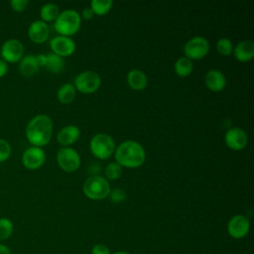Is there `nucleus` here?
Listing matches in <instances>:
<instances>
[{
    "label": "nucleus",
    "mask_w": 254,
    "mask_h": 254,
    "mask_svg": "<svg viewBox=\"0 0 254 254\" xmlns=\"http://www.w3.org/2000/svg\"><path fill=\"white\" fill-rule=\"evenodd\" d=\"M53 121L46 114H39L33 117L26 127L28 141L36 147L46 145L52 137Z\"/></svg>",
    "instance_id": "obj_1"
},
{
    "label": "nucleus",
    "mask_w": 254,
    "mask_h": 254,
    "mask_svg": "<svg viewBox=\"0 0 254 254\" xmlns=\"http://www.w3.org/2000/svg\"><path fill=\"white\" fill-rule=\"evenodd\" d=\"M145 158L144 148L134 140L122 142L115 150V159L120 166L137 168L144 163Z\"/></svg>",
    "instance_id": "obj_2"
},
{
    "label": "nucleus",
    "mask_w": 254,
    "mask_h": 254,
    "mask_svg": "<svg viewBox=\"0 0 254 254\" xmlns=\"http://www.w3.org/2000/svg\"><path fill=\"white\" fill-rule=\"evenodd\" d=\"M80 22V16L76 11L71 9L64 10L56 19L55 29L61 36L67 37L74 34L79 29Z\"/></svg>",
    "instance_id": "obj_3"
},
{
    "label": "nucleus",
    "mask_w": 254,
    "mask_h": 254,
    "mask_svg": "<svg viewBox=\"0 0 254 254\" xmlns=\"http://www.w3.org/2000/svg\"><path fill=\"white\" fill-rule=\"evenodd\" d=\"M83 192L90 199H102L109 194L110 186L103 177L93 175L84 182Z\"/></svg>",
    "instance_id": "obj_4"
},
{
    "label": "nucleus",
    "mask_w": 254,
    "mask_h": 254,
    "mask_svg": "<svg viewBox=\"0 0 254 254\" xmlns=\"http://www.w3.org/2000/svg\"><path fill=\"white\" fill-rule=\"evenodd\" d=\"M90 150L99 159H107L115 149V142L111 136L105 133H98L90 140Z\"/></svg>",
    "instance_id": "obj_5"
},
{
    "label": "nucleus",
    "mask_w": 254,
    "mask_h": 254,
    "mask_svg": "<svg viewBox=\"0 0 254 254\" xmlns=\"http://www.w3.org/2000/svg\"><path fill=\"white\" fill-rule=\"evenodd\" d=\"M0 54L2 60L7 64L18 63L23 58L24 46L17 39H9L2 44Z\"/></svg>",
    "instance_id": "obj_6"
},
{
    "label": "nucleus",
    "mask_w": 254,
    "mask_h": 254,
    "mask_svg": "<svg viewBox=\"0 0 254 254\" xmlns=\"http://www.w3.org/2000/svg\"><path fill=\"white\" fill-rule=\"evenodd\" d=\"M187 58L198 60L203 58L209 51L208 41L201 36H196L189 40L184 47Z\"/></svg>",
    "instance_id": "obj_7"
},
{
    "label": "nucleus",
    "mask_w": 254,
    "mask_h": 254,
    "mask_svg": "<svg viewBox=\"0 0 254 254\" xmlns=\"http://www.w3.org/2000/svg\"><path fill=\"white\" fill-rule=\"evenodd\" d=\"M100 76L92 70H85L78 73L74 78L75 87L85 93L95 91L100 85Z\"/></svg>",
    "instance_id": "obj_8"
},
{
    "label": "nucleus",
    "mask_w": 254,
    "mask_h": 254,
    "mask_svg": "<svg viewBox=\"0 0 254 254\" xmlns=\"http://www.w3.org/2000/svg\"><path fill=\"white\" fill-rule=\"evenodd\" d=\"M57 160L60 167L66 172L75 171L80 165L78 153L69 147L61 148L57 154Z\"/></svg>",
    "instance_id": "obj_9"
},
{
    "label": "nucleus",
    "mask_w": 254,
    "mask_h": 254,
    "mask_svg": "<svg viewBox=\"0 0 254 254\" xmlns=\"http://www.w3.org/2000/svg\"><path fill=\"white\" fill-rule=\"evenodd\" d=\"M46 160V154L41 147L31 146L27 148L22 155V163L29 170H37L43 166Z\"/></svg>",
    "instance_id": "obj_10"
},
{
    "label": "nucleus",
    "mask_w": 254,
    "mask_h": 254,
    "mask_svg": "<svg viewBox=\"0 0 254 254\" xmlns=\"http://www.w3.org/2000/svg\"><path fill=\"white\" fill-rule=\"evenodd\" d=\"M250 229L249 219L242 214L234 215L230 218L227 224V232L228 234L236 239L243 238L247 235Z\"/></svg>",
    "instance_id": "obj_11"
},
{
    "label": "nucleus",
    "mask_w": 254,
    "mask_h": 254,
    "mask_svg": "<svg viewBox=\"0 0 254 254\" xmlns=\"http://www.w3.org/2000/svg\"><path fill=\"white\" fill-rule=\"evenodd\" d=\"M50 47L53 53L60 57H66L71 55L75 50V43L68 37L56 36L50 41Z\"/></svg>",
    "instance_id": "obj_12"
},
{
    "label": "nucleus",
    "mask_w": 254,
    "mask_h": 254,
    "mask_svg": "<svg viewBox=\"0 0 254 254\" xmlns=\"http://www.w3.org/2000/svg\"><path fill=\"white\" fill-rule=\"evenodd\" d=\"M224 140L229 148L233 150H241L246 146L248 137L243 129L239 127H233L227 130L224 136Z\"/></svg>",
    "instance_id": "obj_13"
},
{
    "label": "nucleus",
    "mask_w": 254,
    "mask_h": 254,
    "mask_svg": "<svg viewBox=\"0 0 254 254\" xmlns=\"http://www.w3.org/2000/svg\"><path fill=\"white\" fill-rule=\"evenodd\" d=\"M49 26L42 20H36L32 22L28 29V36L34 43H44L49 37Z\"/></svg>",
    "instance_id": "obj_14"
},
{
    "label": "nucleus",
    "mask_w": 254,
    "mask_h": 254,
    "mask_svg": "<svg viewBox=\"0 0 254 254\" xmlns=\"http://www.w3.org/2000/svg\"><path fill=\"white\" fill-rule=\"evenodd\" d=\"M206 86L212 91H219L224 88L226 84L225 75L218 69H209L204 77Z\"/></svg>",
    "instance_id": "obj_15"
},
{
    "label": "nucleus",
    "mask_w": 254,
    "mask_h": 254,
    "mask_svg": "<svg viewBox=\"0 0 254 254\" xmlns=\"http://www.w3.org/2000/svg\"><path fill=\"white\" fill-rule=\"evenodd\" d=\"M234 56L240 62H247L254 56V43L250 40L240 41L234 48Z\"/></svg>",
    "instance_id": "obj_16"
},
{
    "label": "nucleus",
    "mask_w": 254,
    "mask_h": 254,
    "mask_svg": "<svg viewBox=\"0 0 254 254\" xmlns=\"http://www.w3.org/2000/svg\"><path fill=\"white\" fill-rule=\"evenodd\" d=\"M80 135L79 128L75 125H66L64 126L57 136V139L60 144L66 146L75 142Z\"/></svg>",
    "instance_id": "obj_17"
},
{
    "label": "nucleus",
    "mask_w": 254,
    "mask_h": 254,
    "mask_svg": "<svg viewBox=\"0 0 254 254\" xmlns=\"http://www.w3.org/2000/svg\"><path fill=\"white\" fill-rule=\"evenodd\" d=\"M39 67L40 65L37 58L34 55H27L23 57L19 64V71L24 76H32L38 71Z\"/></svg>",
    "instance_id": "obj_18"
},
{
    "label": "nucleus",
    "mask_w": 254,
    "mask_h": 254,
    "mask_svg": "<svg viewBox=\"0 0 254 254\" xmlns=\"http://www.w3.org/2000/svg\"><path fill=\"white\" fill-rule=\"evenodd\" d=\"M127 81L133 89L141 90L147 85V76L142 70L134 68L128 72Z\"/></svg>",
    "instance_id": "obj_19"
},
{
    "label": "nucleus",
    "mask_w": 254,
    "mask_h": 254,
    "mask_svg": "<svg viewBox=\"0 0 254 254\" xmlns=\"http://www.w3.org/2000/svg\"><path fill=\"white\" fill-rule=\"evenodd\" d=\"M44 66L52 72H60L64 66V62L62 57L54 53H49L46 55Z\"/></svg>",
    "instance_id": "obj_20"
},
{
    "label": "nucleus",
    "mask_w": 254,
    "mask_h": 254,
    "mask_svg": "<svg viewBox=\"0 0 254 254\" xmlns=\"http://www.w3.org/2000/svg\"><path fill=\"white\" fill-rule=\"evenodd\" d=\"M57 95L61 102L69 103L75 97V88L70 83H64L58 89Z\"/></svg>",
    "instance_id": "obj_21"
},
{
    "label": "nucleus",
    "mask_w": 254,
    "mask_h": 254,
    "mask_svg": "<svg viewBox=\"0 0 254 254\" xmlns=\"http://www.w3.org/2000/svg\"><path fill=\"white\" fill-rule=\"evenodd\" d=\"M59 14H60L59 7L54 3H47L43 5L40 11L41 18L43 19L42 21L44 22H50V21L56 20Z\"/></svg>",
    "instance_id": "obj_22"
},
{
    "label": "nucleus",
    "mask_w": 254,
    "mask_h": 254,
    "mask_svg": "<svg viewBox=\"0 0 254 254\" xmlns=\"http://www.w3.org/2000/svg\"><path fill=\"white\" fill-rule=\"evenodd\" d=\"M192 63L187 57H181L175 63V71L181 76H187L192 71Z\"/></svg>",
    "instance_id": "obj_23"
},
{
    "label": "nucleus",
    "mask_w": 254,
    "mask_h": 254,
    "mask_svg": "<svg viewBox=\"0 0 254 254\" xmlns=\"http://www.w3.org/2000/svg\"><path fill=\"white\" fill-rule=\"evenodd\" d=\"M14 231L13 222L7 217H0V240L10 238Z\"/></svg>",
    "instance_id": "obj_24"
},
{
    "label": "nucleus",
    "mask_w": 254,
    "mask_h": 254,
    "mask_svg": "<svg viewBox=\"0 0 254 254\" xmlns=\"http://www.w3.org/2000/svg\"><path fill=\"white\" fill-rule=\"evenodd\" d=\"M112 4V0H92L90 3V8L93 11V13L103 15L110 10Z\"/></svg>",
    "instance_id": "obj_25"
},
{
    "label": "nucleus",
    "mask_w": 254,
    "mask_h": 254,
    "mask_svg": "<svg viewBox=\"0 0 254 254\" xmlns=\"http://www.w3.org/2000/svg\"><path fill=\"white\" fill-rule=\"evenodd\" d=\"M122 173V167L117 162L109 163L105 168V175L109 180H116Z\"/></svg>",
    "instance_id": "obj_26"
},
{
    "label": "nucleus",
    "mask_w": 254,
    "mask_h": 254,
    "mask_svg": "<svg viewBox=\"0 0 254 254\" xmlns=\"http://www.w3.org/2000/svg\"><path fill=\"white\" fill-rule=\"evenodd\" d=\"M216 49L221 55L228 56L232 52V44L228 38H221L216 43Z\"/></svg>",
    "instance_id": "obj_27"
},
{
    "label": "nucleus",
    "mask_w": 254,
    "mask_h": 254,
    "mask_svg": "<svg viewBox=\"0 0 254 254\" xmlns=\"http://www.w3.org/2000/svg\"><path fill=\"white\" fill-rule=\"evenodd\" d=\"M11 152L10 144L4 139H0V163L7 161L11 156Z\"/></svg>",
    "instance_id": "obj_28"
},
{
    "label": "nucleus",
    "mask_w": 254,
    "mask_h": 254,
    "mask_svg": "<svg viewBox=\"0 0 254 254\" xmlns=\"http://www.w3.org/2000/svg\"><path fill=\"white\" fill-rule=\"evenodd\" d=\"M109 194H110L111 200L114 201V202L123 201V200L125 199V197H126L125 191H124L122 189H118V188H116V189L110 190Z\"/></svg>",
    "instance_id": "obj_29"
},
{
    "label": "nucleus",
    "mask_w": 254,
    "mask_h": 254,
    "mask_svg": "<svg viewBox=\"0 0 254 254\" xmlns=\"http://www.w3.org/2000/svg\"><path fill=\"white\" fill-rule=\"evenodd\" d=\"M28 4H29L28 0H12V1H10L11 8L16 12L24 11L27 8Z\"/></svg>",
    "instance_id": "obj_30"
},
{
    "label": "nucleus",
    "mask_w": 254,
    "mask_h": 254,
    "mask_svg": "<svg viewBox=\"0 0 254 254\" xmlns=\"http://www.w3.org/2000/svg\"><path fill=\"white\" fill-rule=\"evenodd\" d=\"M91 254H111L110 249L104 244H96L91 249Z\"/></svg>",
    "instance_id": "obj_31"
},
{
    "label": "nucleus",
    "mask_w": 254,
    "mask_h": 254,
    "mask_svg": "<svg viewBox=\"0 0 254 254\" xmlns=\"http://www.w3.org/2000/svg\"><path fill=\"white\" fill-rule=\"evenodd\" d=\"M8 64L0 59V78L3 77L8 72Z\"/></svg>",
    "instance_id": "obj_32"
},
{
    "label": "nucleus",
    "mask_w": 254,
    "mask_h": 254,
    "mask_svg": "<svg viewBox=\"0 0 254 254\" xmlns=\"http://www.w3.org/2000/svg\"><path fill=\"white\" fill-rule=\"evenodd\" d=\"M93 11L91 10V8H85V9H83V11H82V17L84 18V19H90V18H92V16H93Z\"/></svg>",
    "instance_id": "obj_33"
},
{
    "label": "nucleus",
    "mask_w": 254,
    "mask_h": 254,
    "mask_svg": "<svg viewBox=\"0 0 254 254\" xmlns=\"http://www.w3.org/2000/svg\"><path fill=\"white\" fill-rule=\"evenodd\" d=\"M0 254H12V252L7 245L0 243Z\"/></svg>",
    "instance_id": "obj_34"
},
{
    "label": "nucleus",
    "mask_w": 254,
    "mask_h": 254,
    "mask_svg": "<svg viewBox=\"0 0 254 254\" xmlns=\"http://www.w3.org/2000/svg\"><path fill=\"white\" fill-rule=\"evenodd\" d=\"M112 254H129V253L124 252V251H117V252H114V253H112Z\"/></svg>",
    "instance_id": "obj_35"
}]
</instances>
